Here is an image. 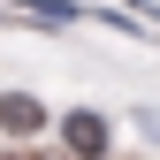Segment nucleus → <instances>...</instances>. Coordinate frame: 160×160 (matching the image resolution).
<instances>
[{"label": "nucleus", "mask_w": 160, "mask_h": 160, "mask_svg": "<svg viewBox=\"0 0 160 160\" xmlns=\"http://www.w3.org/2000/svg\"><path fill=\"white\" fill-rule=\"evenodd\" d=\"M53 130H61V152H69V160H107V152H114V122H107L99 107H69Z\"/></svg>", "instance_id": "obj_1"}, {"label": "nucleus", "mask_w": 160, "mask_h": 160, "mask_svg": "<svg viewBox=\"0 0 160 160\" xmlns=\"http://www.w3.org/2000/svg\"><path fill=\"white\" fill-rule=\"evenodd\" d=\"M53 130V107L38 92H0V137L8 145H31V137H46Z\"/></svg>", "instance_id": "obj_2"}, {"label": "nucleus", "mask_w": 160, "mask_h": 160, "mask_svg": "<svg viewBox=\"0 0 160 160\" xmlns=\"http://www.w3.org/2000/svg\"><path fill=\"white\" fill-rule=\"evenodd\" d=\"M137 130H145L152 145H160V114H152V107H137Z\"/></svg>", "instance_id": "obj_3"}, {"label": "nucleus", "mask_w": 160, "mask_h": 160, "mask_svg": "<svg viewBox=\"0 0 160 160\" xmlns=\"http://www.w3.org/2000/svg\"><path fill=\"white\" fill-rule=\"evenodd\" d=\"M0 160H15V152H0Z\"/></svg>", "instance_id": "obj_4"}]
</instances>
